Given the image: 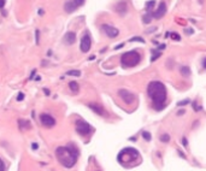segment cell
Here are the masks:
<instances>
[{
	"label": "cell",
	"mask_w": 206,
	"mask_h": 171,
	"mask_svg": "<svg viewBox=\"0 0 206 171\" xmlns=\"http://www.w3.org/2000/svg\"><path fill=\"white\" fill-rule=\"evenodd\" d=\"M147 94L153 103V107L156 110H163L166 101V88L159 81H152L147 86Z\"/></svg>",
	"instance_id": "6da1fadb"
},
{
	"label": "cell",
	"mask_w": 206,
	"mask_h": 171,
	"mask_svg": "<svg viewBox=\"0 0 206 171\" xmlns=\"http://www.w3.org/2000/svg\"><path fill=\"white\" fill-rule=\"evenodd\" d=\"M56 157L64 168H72L77 162V151L72 146H62L56 150Z\"/></svg>",
	"instance_id": "7a4b0ae2"
},
{
	"label": "cell",
	"mask_w": 206,
	"mask_h": 171,
	"mask_svg": "<svg viewBox=\"0 0 206 171\" xmlns=\"http://www.w3.org/2000/svg\"><path fill=\"white\" fill-rule=\"evenodd\" d=\"M140 158V154L139 152L135 150V148H132V147H128V148H124L119 152L118 157V162L123 165H129V164H134L136 160H139Z\"/></svg>",
	"instance_id": "3957f363"
},
{
	"label": "cell",
	"mask_w": 206,
	"mask_h": 171,
	"mask_svg": "<svg viewBox=\"0 0 206 171\" xmlns=\"http://www.w3.org/2000/svg\"><path fill=\"white\" fill-rule=\"evenodd\" d=\"M140 60H141V56L136 51L125 52L121 57V64L123 68H134L140 63Z\"/></svg>",
	"instance_id": "277c9868"
},
{
	"label": "cell",
	"mask_w": 206,
	"mask_h": 171,
	"mask_svg": "<svg viewBox=\"0 0 206 171\" xmlns=\"http://www.w3.org/2000/svg\"><path fill=\"white\" fill-rule=\"evenodd\" d=\"M76 131L80 135H82V136H87V135H89L92 133V127L87 122L79 119L76 122Z\"/></svg>",
	"instance_id": "5b68a950"
},
{
	"label": "cell",
	"mask_w": 206,
	"mask_h": 171,
	"mask_svg": "<svg viewBox=\"0 0 206 171\" xmlns=\"http://www.w3.org/2000/svg\"><path fill=\"white\" fill-rule=\"evenodd\" d=\"M118 95L121 97V99L124 101L125 104L128 105H130L135 101V95L130 92V91H128V89H119L118 91Z\"/></svg>",
	"instance_id": "8992f818"
},
{
	"label": "cell",
	"mask_w": 206,
	"mask_h": 171,
	"mask_svg": "<svg viewBox=\"0 0 206 171\" xmlns=\"http://www.w3.org/2000/svg\"><path fill=\"white\" fill-rule=\"evenodd\" d=\"M40 121L41 123L47 127V128H52V127H54L56 125V119L52 117L51 115H47V113H42L40 116Z\"/></svg>",
	"instance_id": "52a82bcc"
},
{
	"label": "cell",
	"mask_w": 206,
	"mask_h": 171,
	"mask_svg": "<svg viewBox=\"0 0 206 171\" xmlns=\"http://www.w3.org/2000/svg\"><path fill=\"white\" fill-rule=\"evenodd\" d=\"M101 29H103V32L106 34L109 38H116V36H118V34H119L118 29L112 27V25H109V24H103Z\"/></svg>",
	"instance_id": "ba28073f"
},
{
	"label": "cell",
	"mask_w": 206,
	"mask_h": 171,
	"mask_svg": "<svg viewBox=\"0 0 206 171\" xmlns=\"http://www.w3.org/2000/svg\"><path fill=\"white\" fill-rule=\"evenodd\" d=\"M91 46H92V40H91V36L88 34H85L83 36L81 39V51L82 52H88L91 50Z\"/></svg>",
	"instance_id": "9c48e42d"
},
{
	"label": "cell",
	"mask_w": 206,
	"mask_h": 171,
	"mask_svg": "<svg viewBox=\"0 0 206 171\" xmlns=\"http://www.w3.org/2000/svg\"><path fill=\"white\" fill-rule=\"evenodd\" d=\"M166 13V4L162 1L159 3L158 5V7L156 9V11L152 13V17H154V18H162V17Z\"/></svg>",
	"instance_id": "30bf717a"
},
{
	"label": "cell",
	"mask_w": 206,
	"mask_h": 171,
	"mask_svg": "<svg viewBox=\"0 0 206 171\" xmlns=\"http://www.w3.org/2000/svg\"><path fill=\"white\" fill-rule=\"evenodd\" d=\"M89 106V109L91 110H93L95 113H98L99 116H106L107 113L105 112V110H104V107H101L100 105H98V104H94V103H92V104H89L88 105Z\"/></svg>",
	"instance_id": "8fae6325"
},
{
	"label": "cell",
	"mask_w": 206,
	"mask_h": 171,
	"mask_svg": "<svg viewBox=\"0 0 206 171\" xmlns=\"http://www.w3.org/2000/svg\"><path fill=\"white\" fill-rule=\"evenodd\" d=\"M76 40V34L74 32H68L65 34V36H64V41H65V44L68 45H72Z\"/></svg>",
	"instance_id": "7c38bea8"
},
{
	"label": "cell",
	"mask_w": 206,
	"mask_h": 171,
	"mask_svg": "<svg viewBox=\"0 0 206 171\" xmlns=\"http://www.w3.org/2000/svg\"><path fill=\"white\" fill-rule=\"evenodd\" d=\"M116 11L118 12L119 15H125L127 13V11H128V7H127V4L124 1H122V3H118L116 5Z\"/></svg>",
	"instance_id": "4fadbf2b"
},
{
	"label": "cell",
	"mask_w": 206,
	"mask_h": 171,
	"mask_svg": "<svg viewBox=\"0 0 206 171\" xmlns=\"http://www.w3.org/2000/svg\"><path fill=\"white\" fill-rule=\"evenodd\" d=\"M64 9H65L66 12L71 13V12H74L76 9H77V6H76V5L74 4L72 0H68V1L65 3V5H64Z\"/></svg>",
	"instance_id": "5bb4252c"
},
{
	"label": "cell",
	"mask_w": 206,
	"mask_h": 171,
	"mask_svg": "<svg viewBox=\"0 0 206 171\" xmlns=\"http://www.w3.org/2000/svg\"><path fill=\"white\" fill-rule=\"evenodd\" d=\"M180 72L185 77H187V76L191 75V70H189V68H187V66H182V68L180 69Z\"/></svg>",
	"instance_id": "9a60e30c"
},
{
	"label": "cell",
	"mask_w": 206,
	"mask_h": 171,
	"mask_svg": "<svg viewBox=\"0 0 206 171\" xmlns=\"http://www.w3.org/2000/svg\"><path fill=\"white\" fill-rule=\"evenodd\" d=\"M69 88H70V89H71L72 92H77V91H79V84H77V82H75V81L70 82V83H69Z\"/></svg>",
	"instance_id": "2e32d148"
},
{
	"label": "cell",
	"mask_w": 206,
	"mask_h": 171,
	"mask_svg": "<svg viewBox=\"0 0 206 171\" xmlns=\"http://www.w3.org/2000/svg\"><path fill=\"white\" fill-rule=\"evenodd\" d=\"M166 35H168V36L171 38L172 40H175V41H178V40L181 39L180 35H178V34H176V33H170V34H166Z\"/></svg>",
	"instance_id": "e0dca14e"
},
{
	"label": "cell",
	"mask_w": 206,
	"mask_h": 171,
	"mask_svg": "<svg viewBox=\"0 0 206 171\" xmlns=\"http://www.w3.org/2000/svg\"><path fill=\"white\" fill-rule=\"evenodd\" d=\"M151 19H152V16L150 13H147V15L144 16V22L146 23V24H147V23H151Z\"/></svg>",
	"instance_id": "ac0fdd59"
},
{
	"label": "cell",
	"mask_w": 206,
	"mask_h": 171,
	"mask_svg": "<svg viewBox=\"0 0 206 171\" xmlns=\"http://www.w3.org/2000/svg\"><path fill=\"white\" fill-rule=\"evenodd\" d=\"M160 140L163 141V142H169V141H170V136H169L168 134H164V135H162V136H160Z\"/></svg>",
	"instance_id": "d6986e66"
},
{
	"label": "cell",
	"mask_w": 206,
	"mask_h": 171,
	"mask_svg": "<svg viewBox=\"0 0 206 171\" xmlns=\"http://www.w3.org/2000/svg\"><path fill=\"white\" fill-rule=\"evenodd\" d=\"M142 136H144V139H145L146 141H151V139H152L151 134L147 133V131H144V133H142Z\"/></svg>",
	"instance_id": "ffe728a7"
},
{
	"label": "cell",
	"mask_w": 206,
	"mask_h": 171,
	"mask_svg": "<svg viewBox=\"0 0 206 171\" xmlns=\"http://www.w3.org/2000/svg\"><path fill=\"white\" fill-rule=\"evenodd\" d=\"M154 4H156L154 1H150V3H147V4H146V9H147V11H148V10L151 11V10H152V7L154 6Z\"/></svg>",
	"instance_id": "44dd1931"
},
{
	"label": "cell",
	"mask_w": 206,
	"mask_h": 171,
	"mask_svg": "<svg viewBox=\"0 0 206 171\" xmlns=\"http://www.w3.org/2000/svg\"><path fill=\"white\" fill-rule=\"evenodd\" d=\"M72 1H74V4L76 5V6H77V7H80L81 5L85 3V0H72Z\"/></svg>",
	"instance_id": "7402d4cb"
},
{
	"label": "cell",
	"mask_w": 206,
	"mask_h": 171,
	"mask_svg": "<svg viewBox=\"0 0 206 171\" xmlns=\"http://www.w3.org/2000/svg\"><path fill=\"white\" fill-rule=\"evenodd\" d=\"M188 103H189V99H186V100H183V101L177 103V106H183V105H187Z\"/></svg>",
	"instance_id": "603a6c76"
},
{
	"label": "cell",
	"mask_w": 206,
	"mask_h": 171,
	"mask_svg": "<svg viewBox=\"0 0 206 171\" xmlns=\"http://www.w3.org/2000/svg\"><path fill=\"white\" fill-rule=\"evenodd\" d=\"M0 171H5V164L1 159H0Z\"/></svg>",
	"instance_id": "cb8c5ba5"
},
{
	"label": "cell",
	"mask_w": 206,
	"mask_h": 171,
	"mask_svg": "<svg viewBox=\"0 0 206 171\" xmlns=\"http://www.w3.org/2000/svg\"><path fill=\"white\" fill-rule=\"evenodd\" d=\"M68 75H74V76H80V71H69Z\"/></svg>",
	"instance_id": "d4e9b609"
},
{
	"label": "cell",
	"mask_w": 206,
	"mask_h": 171,
	"mask_svg": "<svg viewBox=\"0 0 206 171\" xmlns=\"http://www.w3.org/2000/svg\"><path fill=\"white\" fill-rule=\"evenodd\" d=\"M5 5V0H0V7H4Z\"/></svg>",
	"instance_id": "484cf974"
},
{
	"label": "cell",
	"mask_w": 206,
	"mask_h": 171,
	"mask_svg": "<svg viewBox=\"0 0 206 171\" xmlns=\"http://www.w3.org/2000/svg\"><path fill=\"white\" fill-rule=\"evenodd\" d=\"M203 68L206 69V58H204V60H203Z\"/></svg>",
	"instance_id": "4316f807"
},
{
	"label": "cell",
	"mask_w": 206,
	"mask_h": 171,
	"mask_svg": "<svg viewBox=\"0 0 206 171\" xmlns=\"http://www.w3.org/2000/svg\"><path fill=\"white\" fill-rule=\"evenodd\" d=\"M182 141H183V145H185V147H187V140H186V139H183Z\"/></svg>",
	"instance_id": "83f0119b"
}]
</instances>
